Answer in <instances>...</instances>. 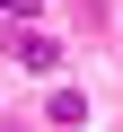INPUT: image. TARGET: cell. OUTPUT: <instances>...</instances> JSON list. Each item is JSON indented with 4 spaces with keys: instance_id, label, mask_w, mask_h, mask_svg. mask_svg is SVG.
<instances>
[{
    "instance_id": "obj_1",
    "label": "cell",
    "mask_w": 123,
    "mask_h": 132,
    "mask_svg": "<svg viewBox=\"0 0 123 132\" xmlns=\"http://www.w3.org/2000/svg\"><path fill=\"white\" fill-rule=\"evenodd\" d=\"M44 114L71 132V123H88V97H79V88H53V106H44Z\"/></svg>"
},
{
    "instance_id": "obj_2",
    "label": "cell",
    "mask_w": 123,
    "mask_h": 132,
    "mask_svg": "<svg viewBox=\"0 0 123 132\" xmlns=\"http://www.w3.org/2000/svg\"><path fill=\"white\" fill-rule=\"evenodd\" d=\"M53 53H61L53 35H18V62H27V71H53Z\"/></svg>"
}]
</instances>
